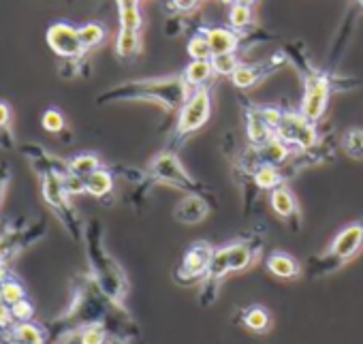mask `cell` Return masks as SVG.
Here are the masks:
<instances>
[{
  "instance_id": "38",
  "label": "cell",
  "mask_w": 363,
  "mask_h": 344,
  "mask_svg": "<svg viewBox=\"0 0 363 344\" xmlns=\"http://www.w3.org/2000/svg\"><path fill=\"white\" fill-rule=\"evenodd\" d=\"M65 182V191L69 193V197H75V195H86V180L79 178V176H73V174H67L62 178Z\"/></svg>"
},
{
  "instance_id": "19",
  "label": "cell",
  "mask_w": 363,
  "mask_h": 344,
  "mask_svg": "<svg viewBox=\"0 0 363 344\" xmlns=\"http://www.w3.org/2000/svg\"><path fill=\"white\" fill-rule=\"evenodd\" d=\"M201 33L208 37L214 56H220V54H235V50H238L240 43H242L240 33L233 30V28L216 26V28H203Z\"/></svg>"
},
{
  "instance_id": "32",
  "label": "cell",
  "mask_w": 363,
  "mask_h": 344,
  "mask_svg": "<svg viewBox=\"0 0 363 344\" xmlns=\"http://www.w3.org/2000/svg\"><path fill=\"white\" fill-rule=\"evenodd\" d=\"M189 56L193 58V60H212V48H210V41H208V37L199 30L191 41H189Z\"/></svg>"
},
{
  "instance_id": "9",
  "label": "cell",
  "mask_w": 363,
  "mask_h": 344,
  "mask_svg": "<svg viewBox=\"0 0 363 344\" xmlns=\"http://www.w3.org/2000/svg\"><path fill=\"white\" fill-rule=\"evenodd\" d=\"M214 246L210 242H193L184 257H182L173 278L179 282V284H195V282H203V278L208 276V270H210V263H212V257H214Z\"/></svg>"
},
{
  "instance_id": "21",
  "label": "cell",
  "mask_w": 363,
  "mask_h": 344,
  "mask_svg": "<svg viewBox=\"0 0 363 344\" xmlns=\"http://www.w3.org/2000/svg\"><path fill=\"white\" fill-rule=\"evenodd\" d=\"M255 187L261 189V191H276L280 187H284L289 182L286 174L282 171V167H274V165H261L255 174L250 176Z\"/></svg>"
},
{
  "instance_id": "12",
  "label": "cell",
  "mask_w": 363,
  "mask_h": 344,
  "mask_svg": "<svg viewBox=\"0 0 363 344\" xmlns=\"http://www.w3.org/2000/svg\"><path fill=\"white\" fill-rule=\"evenodd\" d=\"M45 41L50 45V50L65 58V60H71V62H79L86 54V50L82 48V41H79V33L75 26L67 24V22H56L48 28L45 33Z\"/></svg>"
},
{
  "instance_id": "8",
  "label": "cell",
  "mask_w": 363,
  "mask_h": 344,
  "mask_svg": "<svg viewBox=\"0 0 363 344\" xmlns=\"http://www.w3.org/2000/svg\"><path fill=\"white\" fill-rule=\"evenodd\" d=\"M276 137L284 141L293 152L312 150L320 141L316 124L306 120L301 111H289V109L282 111V120L276 128Z\"/></svg>"
},
{
  "instance_id": "41",
  "label": "cell",
  "mask_w": 363,
  "mask_h": 344,
  "mask_svg": "<svg viewBox=\"0 0 363 344\" xmlns=\"http://www.w3.org/2000/svg\"><path fill=\"white\" fill-rule=\"evenodd\" d=\"M199 3H201V0H171L173 9H175V11H182V13H189V11H193V9H197Z\"/></svg>"
},
{
  "instance_id": "42",
  "label": "cell",
  "mask_w": 363,
  "mask_h": 344,
  "mask_svg": "<svg viewBox=\"0 0 363 344\" xmlns=\"http://www.w3.org/2000/svg\"><path fill=\"white\" fill-rule=\"evenodd\" d=\"M56 344H82L79 329H77V331H69V333H65V338H60Z\"/></svg>"
},
{
  "instance_id": "44",
  "label": "cell",
  "mask_w": 363,
  "mask_h": 344,
  "mask_svg": "<svg viewBox=\"0 0 363 344\" xmlns=\"http://www.w3.org/2000/svg\"><path fill=\"white\" fill-rule=\"evenodd\" d=\"M233 5H240V7H255L257 5V0H233Z\"/></svg>"
},
{
  "instance_id": "29",
  "label": "cell",
  "mask_w": 363,
  "mask_h": 344,
  "mask_svg": "<svg viewBox=\"0 0 363 344\" xmlns=\"http://www.w3.org/2000/svg\"><path fill=\"white\" fill-rule=\"evenodd\" d=\"M342 150L354 160H363V128L352 126L342 135Z\"/></svg>"
},
{
  "instance_id": "20",
  "label": "cell",
  "mask_w": 363,
  "mask_h": 344,
  "mask_svg": "<svg viewBox=\"0 0 363 344\" xmlns=\"http://www.w3.org/2000/svg\"><path fill=\"white\" fill-rule=\"evenodd\" d=\"M240 323L252 331V333H269V329L274 327V318H272V312L261 306V304H252V306H246L242 312H240Z\"/></svg>"
},
{
  "instance_id": "15",
  "label": "cell",
  "mask_w": 363,
  "mask_h": 344,
  "mask_svg": "<svg viewBox=\"0 0 363 344\" xmlns=\"http://www.w3.org/2000/svg\"><path fill=\"white\" fill-rule=\"evenodd\" d=\"M286 62V56L284 54H278V56H272L267 62H261V65H240L238 71L231 75V82L242 88V90H248V88H255L257 84H261L265 77H269L272 73H276L280 67H284Z\"/></svg>"
},
{
  "instance_id": "22",
  "label": "cell",
  "mask_w": 363,
  "mask_h": 344,
  "mask_svg": "<svg viewBox=\"0 0 363 344\" xmlns=\"http://www.w3.org/2000/svg\"><path fill=\"white\" fill-rule=\"evenodd\" d=\"M113 171L103 167L99 171H94V174H90L86 178V195L94 197V199H105L113 193Z\"/></svg>"
},
{
  "instance_id": "36",
  "label": "cell",
  "mask_w": 363,
  "mask_h": 344,
  "mask_svg": "<svg viewBox=\"0 0 363 344\" xmlns=\"http://www.w3.org/2000/svg\"><path fill=\"white\" fill-rule=\"evenodd\" d=\"M41 124H43V128L50 131V133H62V131L67 128L65 116H62L56 107L45 109V113L41 116Z\"/></svg>"
},
{
  "instance_id": "28",
  "label": "cell",
  "mask_w": 363,
  "mask_h": 344,
  "mask_svg": "<svg viewBox=\"0 0 363 344\" xmlns=\"http://www.w3.org/2000/svg\"><path fill=\"white\" fill-rule=\"evenodd\" d=\"M141 52V33H128L120 30L116 41V54L120 58H133Z\"/></svg>"
},
{
  "instance_id": "17",
  "label": "cell",
  "mask_w": 363,
  "mask_h": 344,
  "mask_svg": "<svg viewBox=\"0 0 363 344\" xmlns=\"http://www.w3.org/2000/svg\"><path fill=\"white\" fill-rule=\"evenodd\" d=\"M246 118V135L250 145L261 148L265 143H269L272 139H276V128L265 120L261 105H248L244 111Z\"/></svg>"
},
{
  "instance_id": "1",
  "label": "cell",
  "mask_w": 363,
  "mask_h": 344,
  "mask_svg": "<svg viewBox=\"0 0 363 344\" xmlns=\"http://www.w3.org/2000/svg\"><path fill=\"white\" fill-rule=\"evenodd\" d=\"M84 242H86V257H88V270H90L88 274L92 282L116 308L128 312L126 297H128L130 284H128L124 267L105 246V229L101 221L92 218L86 223Z\"/></svg>"
},
{
  "instance_id": "35",
  "label": "cell",
  "mask_w": 363,
  "mask_h": 344,
  "mask_svg": "<svg viewBox=\"0 0 363 344\" xmlns=\"http://www.w3.org/2000/svg\"><path fill=\"white\" fill-rule=\"evenodd\" d=\"M120 13V30H128V33H141V11L139 7H130V9H118Z\"/></svg>"
},
{
  "instance_id": "39",
  "label": "cell",
  "mask_w": 363,
  "mask_h": 344,
  "mask_svg": "<svg viewBox=\"0 0 363 344\" xmlns=\"http://www.w3.org/2000/svg\"><path fill=\"white\" fill-rule=\"evenodd\" d=\"M13 325H16V318H13L11 306L0 297V331H9Z\"/></svg>"
},
{
  "instance_id": "10",
  "label": "cell",
  "mask_w": 363,
  "mask_h": 344,
  "mask_svg": "<svg viewBox=\"0 0 363 344\" xmlns=\"http://www.w3.org/2000/svg\"><path fill=\"white\" fill-rule=\"evenodd\" d=\"M229 274H233L231 272V261H229V248H227V244H223V246H218L214 250L208 276L203 278L201 289H199V304L203 308H210V306H214L218 301L223 282H225V278Z\"/></svg>"
},
{
  "instance_id": "37",
  "label": "cell",
  "mask_w": 363,
  "mask_h": 344,
  "mask_svg": "<svg viewBox=\"0 0 363 344\" xmlns=\"http://www.w3.org/2000/svg\"><path fill=\"white\" fill-rule=\"evenodd\" d=\"M11 312H13V318L16 323H26V321H33V314H35V306L30 304V299H22L18 304L11 306Z\"/></svg>"
},
{
  "instance_id": "16",
  "label": "cell",
  "mask_w": 363,
  "mask_h": 344,
  "mask_svg": "<svg viewBox=\"0 0 363 344\" xmlns=\"http://www.w3.org/2000/svg\"><path fill=\"white\" fill-rule=\"evenodd\" d=\"M171 214L179 225H199L210 216V204L203 195H184L173 206Z\"/></svg>"
},
{
  "instance_id": "18",
  "label": "cell",
  "mask_w": 363,
  "mask_h": 344,
  "mask_svg": "<svg viewBox=\"0 0 363 344\" xmlns=\"http://www.w3.org/2000/svg\"><path fill=\"white\" fill-rule=\"evenodd\" d=\"M265 267H267V272H269L272 276H276V278H280V280H297V278H301V274H303L301 263H299L293 255H289V253H284V250H274V253H269V255L265 257Z\"/></svg>"
},
{
  "instance_id": "27",
  "label": "cell",
  "mask_w": 363,
  "mask_h": 344,
  "mask_svg": "<svg viewBox=\"0 0 363 344\" xmlns=\"http://www.w3.org/2000/svg\"><path fill=\"white\" fill-rule=\"evenodd\" d=\"M77 33H79L82 48H84L86 52H90V50L99 48V45L105 41V37H107V30H105L101 24H96V22H88V24L79 26V28H77Z\"/></svg>"
},
{
  "instance_id": "6",
  "label": "cell",
  "mask_w": 363,
  "mask_h": 344,
  "mask_svg": "<svg viewBox=\"0 0 363 344\" xmlns=\"http://www.w3.org/2000/svg\"><path fill=\"white\" fill-rule=\"evenodd\" d=\"M65 176L60 174H50L41 178V197L45 201V206L50 208V212H54V216L60 221V225L65 227V231L71 235V240L82 242L84 240V231L86 225L79 216V212L73 208L69 193L65 191Z\"/></svg>"
},
{
  "instance_id": "14",
  "label": "cell",
  "mask_w": 363,
  "mask_h": 344,
  "mask_svg": "<svg viewBox=\"0 0 363 344\" xmlns=\"http://www.w3.org/2000/svg\"><path fill=\"white\" fill-rule=\"evenodd\" d=\"M269 204H272L274 214H276L284 225H289L291 231H295V233L301 231V223H303L301 208H299V201H297L295 193H293L286 184L269 193Z\"/></svg>"
},
{
  "instance_id": "30",
  "label": "cell",
  "mask_w": 363,
  "mask_h": 344,
  "mask_svg": "<svg viewBox=\"0 0 363 344\" xmlns=\"http://www.w3.org/2000/svg\"><path fill=\"white\" fill-rule=\"evenodd\" d=\"M0 297H3L9 306H13V304H18V301H22V299H26L28 295H26L24 284L11 274L7 280L0 282Z\"/></svg>"
},
{
  "instance_id": "13",
  "label": "cell",
  "mask_w": 363,
  "mask_h": 344,
  "mask_svg": "<svg viewBox=\"0 0 363 344\" xmlns=\"http://www.w3.org/2000/svg\"><path fill=\"white\" fill-rule=\"evenodd\" d=\"M20 154L30 162L33 171L39 178L50 176V174H60V176L69 174V160L52 154L50 150H45L39 143H22L20 145Z\"/></svg>"
},
{
  "instance_id": "5",
  "label": "cell",
  "mask_w": 363,
  "mask_h": 344,
  "mask_svg": "<svg viewBox=\"0 0 363 344\" xmlns=\"http://www.w3.org/2000/svg\"><path fill=\"white\" fill-rule=\"evenodd\" d=\"M212 103H214L212 90L208 86L193 90V94L189 96L184 107L177 111V122H175V128L171 133L169 145L164 150L179 152L182 143H184L191 135H195L197 131H201L212 118Z\"/></svg>"
},
{
  "instance_id": "23",
  "label": "cell",
  "mask_w": 363,
  "mask_h": 344,
  "mask_svg": "<svg viewBox=\"0 0 363 344\" xmlns=\"http://www.w3.org/2000/svg\"><path fill=\"white\" fill-rule=\"evenodd\" d=\"M5 333H7V340H16L20 344H45V340H48V333L43 331V327L33 321L16 323Z\"/></svg>"
},
{
  "instance_id": "43",
  "label": "cell",
  "mask_w": 363,
  "mask_h": 344,
  "mask_svg": "<svg viewBox=\"0 0 363 344\" xmlns=\"http://www.w3.org/2000/svg\"><path fill=\"white\" fill-rule=\"evenodd\" d=\"M118 9H130V7H139L141 0H116Z\"/></svg>"
},
{
  "instance_id": "4",
  "label": "cell",
  "mask_w": 363,
  "mask_h": 344,
  "mask_svg": "<svg viewBox=\"0 0 363 344\" xmlns=\"http://www.w3.org/2000/svg\"><path fill=\"white\" fill-rule=\"evenodd\" d=\"M145 174L152 184H162L184 195H203L208 191V187L199 182L195 176H191V171L182 165L177 152L171 150H162L156 156H152V160L145 167Z\"/></svg>"
},
{
  "instance_id": "31",
  "label": "cell",
  "mask_w": 363,
  "mask_h": 344,
  "mask_svg": "<svg viewBox=\"0 0 363 344\" xmlns=\"http://www.w3.org/2000/svg\"><path fill=\"white\" fill-rule=\"evenodd\" d=\"M109 329L105 323H90L86 327L79 329V338H82V344H105L107 338H109Z\"/></svg>"
},
{
  "instance_id": "3",
  "label": "cell",
  "mask_w": 363,
  "mask_h": 344,
  "mask_svg": "<svg viewBox=\"0 0 363 344\" xmlns=\"http://www.w3.org/2000/svg\"><path fill=\"white\" fill-rule=\"evenodd\" d=\"M363 250V218L344 225L335 238L331 240L329 248L310 259V276L325 278L340 272L348 261H352Z\"/></svg>"
},
{
  "instance_id": "40",
  "label": "cell",
  "mask_w": 363,
  "mask_h": 344,
  "mask_svg": "<svg viewBox=\"0 0 363 344\" xmlns=\"http://www.w3.org/2000/svg\"><path fill=\"white\" fill-rule=\"evenodd\" d=\"M11 182V165L9 162H0V201H3L7 189Z\"/></svg>"
},
{
  "instance_id": "2",
  "label": "cell",
  "mask_w": 363,
  "mask_h": 344,
  "mask_svg": "<svg viewBox=\"0 0 363 344\" xmlns=\"http://www.w3.org/2000/svg\"><path fill=\"white\" fill-rule=\"evenodd\" d=\"M193 94L191 86L182 75H164V77H145L133 79L113 86L111 90L99 96V105L120 103V101H147L164 111H179Z\"/></svg>"
},
{
  "instance_id": "26",
  "label": "cell",
  "mask_w": 363,
  "mask_h": 344,
  "mask_svg": "<svg viewBox=\"0 0 363 344\" xmlns=\"http://www.w3.org/2000/svg\"><path fill=\"white\" fill-rule=\"evenodd\" d=\"M0 148L3 150H16V135L11 128V107L9 103L0 101Z\"/></svg>"
},
{
  "instance_id": "25",
  "label": "cell",
  "mask_w": 363,
  "mask_h": 344,
  "mask_svg": "<svg viewBox=\"0 0 363 344\" xmlns=\"http://www.w3.org/2000/svg\"><path fill=\"white\" fill-rule=\"evenodd\" d=\"M69 160V174L73 176H79V178H88L90 174H94V171L103 169V160L96 152H82V154H75Z\"/></svg>"
},
{
  "instance_id": "24",
  "label": "cell",
  "mask_w": 363,
  "mask_h": 344,
  "mask_svg": "<svg viewBox=\"0 0 363 344\" xmlns=\"http://www.w3.org/2000/svg\"><path fill=\"white\" fill-rule=\"evenodd\" d=\"M214 69H212V60H193L184 73H182V77H184V82L191 86V90H197V88H206L212 77H214Z\"/></svg>"
},
{
  "instance_id": "33",
  "label": "cell",
  "mask_w": 363,
  "mask_h": 344,
  "mask_svg": "<svg viewBox=\"0 0 363 344\" xmlns=\"http://www.w3.org/2000/svg\"><path fill=\"white\" fill-rule=\"evenodd\" d=\"M229 24H231V28L233 30H244V28H248V26H252L255 24V13H252V9L250 7H240V5H233L231 9H229Z\"/></svg>"
},
{
  "instance_id": "45",
  "label": "cell",
  "mask_w": 363,
  "mask_h": 344,
  "mask_svg": "<svg viewBox=\"0 0 363 344\" xmlns=\"http://www.w3.org/2000/svg\"><path fill=\"white\" fill-rule=\"evenodd\" d=\"M357 5H359V7L363 9V0H357Z\"/></svg>"
},
{
  "instance_id": "7",
  "label": "cell",
  "mask_w": 363,
  "mask_h": 344,
  "mask_svg": "<svg viewBox=\"0 0 363 344\" xmlns=\"http://www.w3.org/2000/svg\"><path fill=\"white\" fill-rule=\"evenodd\" d=\"M297 69L303 82V96H301V116L312 124H318L327 111L329 96H331V79L327 73L314 69L306 58L297 60Z\"/></svg>"
},
{
  "instance_id": "11",
  "label": "cell",
  "mask_w": 363,
  "mask_h": 344,
  "mask_svg": "<svg viewBox=\"0 0 363 344\" xmlns=\"http://www.w3.org/2000/svg\"><path fill=\"white\" fill-rule=\"evenodd\" d=\"M45 235V221H39L30 227L20 229H7L0 233V263H9L13 257H18L22 250L30 248Z\"/></svg>"
},
{
  "instance_id": "34",
  "label": "cell",
  "mask_w": 363,
  "mask_h": 344,
  "mask_svg": "<svg viewBox=\"0 0 363 344\" xmlns=\"http://www.w3.org/2000/svg\"><path fill=\"white\" fill-rule=\"evenodd\" d=\"M240 65H242V62H240V58H238L235 54L212 56V69H214L216 75H227V77H231V75L238 71Z\"/></svg>"
}]
</instances>
